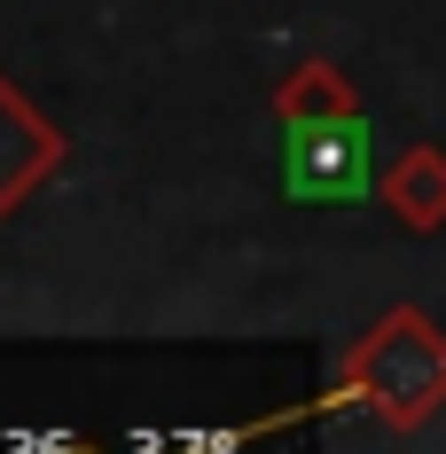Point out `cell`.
Here are the masks:
<instances>
[{"label": "cell", "instance_id": "1", "mask_svg": "<svg viewBox=\"0 0 446 454\" xmlns=\"http://www.w3.org/2000/svg\"><path fill=\"white\" fill-rule=\"evenodd\" d=\"M337 400H360L376 408L392 431H415L446 408V329L415 306H392L345 353V376H337Z\"/></svg>", "mask_w": 446, "mask_h": 454}, {"label": "cell", "instance_id": "2", "mask_svg": "<svg viewBox=\"0 0 446 454\" xmlns=\"http://www.w3.org/2000/svg\"><path fill=\"white\" fill-rule=\"evenodd\" d=\"M384 181L376 173V126L345 110V118H290L282 126V188L298 204H345Z\"/></svg>", "mask_w": 446, "mask_h": 454}, {"label": "cell", "instance_id": "3", "mask_svg": "<svg viewBox=\"0 0 446 454\" xmlns=\"http://www.w3.org/2000/svg\"><path fill=\"white\" fill-rule=\"evenodd\" d=\"M55 165H63V134H55L40 110L0 79V220H8Z\"/></svg>", "mask_w": 446, "mask_h": 454}, {"label": "cell", "instance_id": "4", "mask_svg": "<svg viewBox=\"0 0 446 454\" xmlns=\"http://www.w3.org/2000/svg\"><path fill=\"white\" fill-rule=\"evenodd\" d=\"M376 196H384V212H392L400 227H415V235H439V227H446V149H431V141L400 149V157L384 165Z\"/></svg>", "mask_w": 446, "mask_h": 454}, {"label": "cell", "instance_id": "5", "mask_svg": "<svg viewBox=\"0 0 446 454\" xmlns=\"http://www.w3.org/2000/svg\"><path fill=\"white\" fill-rule=\"evenodd\" d=\"M274 110H282V126L290 118H345V110H360V94L337 63H298L282 79V94H274Z\"/></svg>", "mask_w": 446, "mask_h": 454}, {"label": "cell", "instance_id": "6", "mask_svg": "<svg viewBox=\"0 0 446 454\" xmlns=\"http://www.w3.org/2000/svg\"><path fill=\"white\" fill-rule=\"evenodd\" d=\"M55 454H102V447H55Z\"/></svg>", "mask_w": 446, "mask_h": 454}]
</instances>
